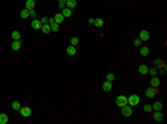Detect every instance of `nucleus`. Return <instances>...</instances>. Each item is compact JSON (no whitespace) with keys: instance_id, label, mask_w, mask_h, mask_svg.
I'll list each match as a JSON object with an SVG mask.
<instances>
[{"instance_id":"obj_1","label":"nucleus","mask_w":167,"mask_h":124,"mask_svg":"<svg viewBox=\"0 0 167 124\" xmlns=\"http://www.w3.org/2000/svg\"><path fill=\"white\" fill-rule=\"evenodd\" d=\"M127 101H128V104L130 106H136V105L139 104L140 98H139V96H138L137 94H133V95H130L129 97H127Z\"/></svg>"},{"instance_id":"obj_2","label":"nucleus","mask_w":167,"mask_h":124,"mask_svg":"<svg viewBox=\"0 0 167 124\" xmlns=\"http://www.w3.org/2000/svg\"><path fill=\"white\" fill-rule=\"evenodd\" d=\"M127 103H128V101H127V97L125 95H119V96L116 97V105L119 106V107L127 105Z\"/></svg>"},{"instance_id":"obj_3","label":"nucleus","mask_w":167,"mask_h":124,"mask_svg":"<svg viewBox=\"0 0 167 124\" xmlns=\"http://www.w3.org/2000/svg\"><path fill=\"white\" fill-rule=\"evenodd\" d=\"M145 94H146V96L148 97V98H154V97L158 94V90H157V87H151L150 86L149 88L146 90Z\"/></svg>"},{"instance_id":"obj_4","label":"nucleus","mask_w":167,"mask_h":124,"mask_svg":"<svg viewBox=\"0 0 167 124\" xmlns=\"http://www.w3.org/2000/svg\"><path fill=\"white\" fill-rule=\"evenodd\" d=\"M121 114L122 116L125 117H130L131 115H133V108H131V106H122L121 107Z\"/></svg>"},{"instance_id":"obj_5","label":"nucleus","mask_w":167,"mask_h":124,"mask_svg":"<svg viewBox=\"0 0 167 124\" xmlns=\"http://www.w3.org/2000/svg\"><path fill=\"white\" fill-rule=\"evenodd\" d=\"M19 113L21 114V116L29 117L31 115V108L29 107V106H24V107H20Z\"/></svg>"},{"instance_id":"obj_6","label":"nucleus","mask_w":167,"mask_h":124,"mask_svg":"<svg viewBox=\"0 0 167 124\" xmlns=\"http://www.w3.org/2000/svg\"><path fill=\"white\" fill-rule=\"evenodd\" d=\"M149 38H150V35H149V32L147 30H142L139 32V39L142 41H147L149 40Z\"/></svg>"},{"instance_id":"obj_7","label":"nucleus","mask_w":167,"mask_h":124,"mask_svg":"<svg viewBox=\"0 0 167 124\" xmlns=\"http://www.w3.org/2000/svg\"><path fill=\"white\" fill-rule=\"evenodd\" d=\"M153 117H154V120H155V121H157V122L164 121V114H163L160 111H155V112H154V114H153Z\"/></svg>"},{"instance_id":"obj_8","label":"nucleus","mask_w":167,"mask_h":124,"mask_svg":"<svg viewBox=\"0 0 167 124\" xmlns=\"http://www.w3.org/2000/svg\"><path fill=\"white\" fill-rule=\"evenodd\" d=\"M154 67L157 70H159L160 68L165 67V62L163 61V59H155V61H154Z\"/></svg>"},{"instance_id":"obj_9","label":"nucleus","mask_w":167,"mask_h":124,"mask_svg":"<svg viewBox=\"0 0 167 124\" xmlns=\"http://www.w3.org/2000/svg\"><path fill=\"white\" fill-rule=\"evenodd\" d=\"M66 53L69 55V56H75V55H76V53H77V49H76V47H75V46L69 45L68 47L66 48Z\"/></svg>"},{"instance_id":"obj_10","label":"nucleus","mask_w":167,"mask_h":124,"mask_svg":"<svg viewBox=\"0 0 167 124\" xmlns=\"http://www.w3.org/2000/svg\"><path fill=\"white\" fill-rule=\"evenodd\" d=\"M111 88H113V82H109V81L104 82V84H102V90H104L105 92H110Z\"/></svg>"},{"instance_id":"obj_11","label":"nucleus","mask_w":167,"mask_h":124,"mask_svg":"<svg viewBox=\"0 0 167 124\" xmlns=\"http://www.w3.org/2000/svg\"><path fill=\"white\" fill-rule=\"evenodd\" d=\"M31 27H32L33 29H36V30L41 29L42 24L40 23V20H37V19H33V20L31 21Z\"/></svg>"},{"instance_id":"obj_12","label":"nucleus","mask_w":167,"mask_h":124,"mask_svg":"<svg viewBox=\"0 0 167 124\" xmlns=\"http://www.w3.org/2000/svg\"><path fill=\"white\" fill-rule=\"evenodd\" d=\"M150 86L151 87H158V86L160 85V79L158 78V77H156V76H154L153 78L150 79Z\"/></svg>"},{"instance_id":"obj_13","label":"nucleus","mask_w":167,"mask_h":124,"mask_svg":"<svg viewBox=\"0 0 167 124\" xmlns=\"http://www.w3.org/2000/svg\"><path fill=\"white\" fill-rule=\"evenodd\" d=\"M35 6H36L35 0H27L26 1V9L27 10H33L35 9Z\"/></svg>"},{"instance_id":"obj_14","label":"nucleus","mask_w":167,"mask_h":124,"mask_svg":"<svg viewBox=\"0 0 167 124\" xmlns=\"http://www.w3.org/2000/svg\"><path fill=\"white\" fill-rule=\"evenodd\" d=\"M139 53H140V55H142L143 57L148 56V55H149V48L147 47V46H143V47H140Z\"/></svg>"},{"instance_id":"obj_15","label":"nucleus","mask_w":167,"mask_h":124,"mask_svg":"<svg viewBox=\"0 0 167 124\" xmlns=\"http://www.w3.org/2000/svg\"><path fill=\"white\" fill-rule=\"evenodd\" d=\"M9 121V116L6 113H0V124H7Z\"/></svg>"},{"instance_id":"obj_16","label":"nucleus","mask_w":167,"mask_h":124,"mask_svg":"<svg viewBox=\"0 0 167 124\" xmlns=\"http://www.w3.org/2000/svg\"><path fill=\"white\" fill-rule=\"evenodd\" d=\"M148 69H149L148 66H147V65H143V64H142V65L139 66V68H138V72H139L142 75H146V74H148Z\"/></svg>"},{"instance_id":"obj_17","label":"nucleus","mask_w":167,"mask_h":124,"mask_svg":"<svg viewBox=\"0 0 167 124\" xmlns=\"http://www.w3.org/2000/svg\"><path fill=\"white\" fill-rule=\"evenodd\" d=\"M153 110L154 111H162V108H163V103L162 102H159V101H156L155 103L153 104Z\"/></svg>"},{"instance_id":"obj_18","label":"nucleus","mask_w":167,"mask_h":124,"mask_svg":"<svg viewBox=\"0 0 167 124\" xmlns=\"http://www.w3.org/2000/svg\"><path fill=\"white\" fill-rule=\"evenodd\" d=\"M20 47H21V44H20L19 40H15L12 44H11V49L15 50V52H17V50L20 49Z\"/></svg>"},{"instance_id":"obj_19","label":"nucleus","mask_w":167,"mask_h":124,"mask_svg":"<svg viewBox=\"0 0 167 124\" xmlns=\"http://www.w3.org/2000/svg\"><path fill=\"white\" fill-rule=\"evenodd\" d=\"M64 18L65 17L62 16V14H56L55 15V17H53V19H55V23H57V24H61L62 21H64Z\"/></svg>"},{"instance_id":"obj_20","label":"nucleus","mask_w":167,"mask_h":124,"mask_svg":"<svg viewBox=\"0 0 167 124\" xmlns=\"http://www.w3.org/2000/svg\"><path fill=\"white\" fill-rule=\"evenodd\" d=\"M66 5L69 9H73L77 6V1L76 0H66Z\"/></svg>"},{"instance_id":"obj_21","label":"nucleus","mask_w":167,"mask_h":124,"mask_svg":"<svg viewBox=\"0 0 167 124\" xmlns=\"http://www.w3.org/2000/svg\"><path fill=\"white\" fill-rule=\"evenodd\" d=\"M71 14H72V11H71V9H69V8H64V9H62V16H64L65 18H69V17L71 16Z\"/></svg>"},{"instance_id":"obj_22","label":"nucleus","mask_w":167,"mask_h":124,"mask_svg":"<svg viewBox=\"0 0 167 124\" xmlns=\"http://www.w3.org/2000/svg\"><path fill=\"white\" fill-rule=\"evenodd\" d=\"M41 30H42V32H44V34H49V32L51 31L50 25H49V24H45V25H42Z\"/></svg>"},{"instance_id":"obj_23","label":"nucleus","mask_w":167,"mask_h":124,"mask_svg":"<svg viewBox=\"0 0 167 124\" xmlns=\"http://www.w3.org/2000/svg\"><path fill=\"white\" fill-rule=\"evenodd\" d=\"M11 37L13 38V40H19L21 35H20V32L18 31V30H13V31L11 32Z\"/></svg>"},{"instance_id":"obj_24","label":"nucleus","mask_w":167,"mask_h":124,"mask_svg":"<svg viewBox=\"0 0 167 124\" xmlns=\"http://www.w3.org/2000/svg\"><path fill=\"white\" fill-rule=\"evenodd\" d=\"M11 107H12L15 111H19L20 107H21V104H20L18 101H13L12 104H11Z\"/></svg>"},{"instance_id":"obj_25","label":"nucleus","mask_w":167,"mask_h":124,"mask_svg":"<svg viewBox=\"0 0 167 124\" xmlns=\"http://www.w3.org/2000/svg\"><path fill=\"white\" fill-rule=\"evenodd\" d=\"M20 17H21V18H24V19L29 18V10L22 9L21 11H20Z\"/></svg>"},{"instance_id":"obj_26","label":"nucleus","mask_w":167,"mask_h":124,"mask_svg":"<svg viewBox=\"0 0 167 124\" xmlns=\"http://www.w3.org/2000/svg\"><path fill=\"white\" fill-rule=\"evenodd\" d=\"M94 25H95L96 27H102V26H104V20H102L101 18H97V19H95Z\"/></svg>"},{"instance_id":"obj_27","label":"nucleus","mask_w":167,"mask_h":124,"mask_svg":"<svg viewBox=\"0 0 167 124\" xmlns=\"http://www.w3.org/2000/svg\"><path fill=\"white\" fill-rule=\"evenodd\" d=\"M78 44H79V38H78V37H76V36L71 37L70 45H72V46H75V47H76V45H78Z\"/></svg>"},{"instance_id":"obj_28","label":"nucleus","mask_w":167,"mask_h":124,"mask_svg":"<svg viewBox=\"0 0 167 124\" xmlns=\"http://www.w3.org/2000/svg\"><path fill=\"white\" fill-rule=\"evenodd\" d=\"M50 28H51V30H52L53 32L58 31V30H59V24H57V23L51 24V25H50Z\"/></svg>"},{"instance_id":"obj_29","label":"nucleus","mask_w":167,"mask_h":124,"mask_svg":"<svg viewBox=\"0 0 167 124\" xmlns=\"http://www.w3.org/2000/svg\"><path fill=\"white\" fill-rule=\"evenodd\" d=\"M143 110H144L146 113H150L151 111H153V107H151L150 104H145L144 107H143Z\"/></svg>"},{"instance_id":"obj_30","label":"nucleus","mask_w":167,"mask_h":124,"mask_svg":"<svg viewBox=\"0 0 167 124\" xmlns=\"http://www.w3.org/2000/svg\"><path fill=\"white\" fill-rule=\"evenodd\" d=\"M106 81H109V82H114V81H115V75H114V73H108V74H107Z\"/></svg>"},{"instance_id":"obj_31","label":"nucleus","mask_w":167,"mask_h":124,"mask_svg":"<svg viewBox=\"0 0 167 124\" xmlns=\"http://www.w3.org/2000/svg\"><path fill=\"white\" fill-rule=\"evenodd\" d=\"M157 69H156L155 67H153V68H149L148 69V74H150V75H153V76H156L157 75Z\"/></svg>"},{"instance_id":"obj_32","label":"nucleus","mask_w":167,"mask_h":124,"mask_svg":"<svg viewBox=\"0 0 167 124\" xmlns=\"http://www.w3.org/2000/svg\"><path fill=\"white\" fill-rule=\"evenodd\" d=\"M134 45H135L136 47H140V46H142V40H140L139 38H135L134 39Z\"/></svg>"},{"instance_id":"obj_33","label":"nucleus","mask_w":167,"mask_h":124,"mask_svg":"<svg viewBox=\"0 0 167 124\" xmlns=\"http://www.w3.org/2000/svg\"><path fill=\"white\" fill-rule=\"evenodd\" d=\"M29 17H31V18H36V17H37V12H36L35 10H29Z\"/></svg>"},{"instance_id":"obj_34","label":"nucleus","mask_w":167,"mask_h":124,"mask_svg":"<svg viewBox=\"0 0 167 124\" xmlns=\"http://www.w3.org/2000/svg\"><path fill=\"white\" fill-rule=\"evenodd\" d=\"M40 23L42 24V25H45V24H48V17H42L41 19H40Z\"/></svg>"},{"instance_id":"obj_35","label":"nucleus","mask_w":167,"mask_h":124,"mask_svg":"<svg viewBox=\"0 0 167 124\" xmlns=\"http://www.w3.org/2000/svg\"><path fill=\"white\" fill-rule=\"evenodd\" d=\"M160 75H165V74H166V66H165V67H163V68H160Z\"/></svg>"},{"instance_id":"obj_36","label":"nucleus","mask_w":167,"mask_h":124,"mask_svg":"<svg viewBox=\"0 0 167 124\" xmlns=\"http://www.w3.org/2000/svg\"><path fill=\"white\" fill-rule=\"evenodd\" d=\"M55 23V19H53V17L52 18H48V24L49 25H51V24H53Z\"/></svg>"},{"instance_id":"obj_37","label":"nucleus","mask_w":167,"mask_h":124,"mask_svg":"<svg viewBox=\"0 0 167 124\" xmlns=\"http://www.w3.org/2000/svg\"><path fill=\"white\" fill-rule=\"evenodd\" d=\"M88 23L89 24H93V25H94V23H95V19H94V18H89L88 19Z\"/></svg>"},{"instance_id":"obj_38","label":"nucleus","mask_w":167,"mask_h":124,"mask_svg":"<svg viewBox=\"0 0 167 124\" xmlns=\"http://www.w3.org/2000/svg\"><path fill=\"white\" fill-rule=\"evenodd\" d=\"M65 5H66V3H61V2H59V8H60V9H64V8H65Z\"/></svg>"},{"instance_id":"obj_39","label":"nucleus","mask_w":167,"mask_h":124,"mask_svg":"<svg viewBox=\"0 0 167 124\" xmlns=\"http://www.w3.org/2000/svg\"><path fill=\"white\" fill-rule=\"evenodd\" d=\"M59 2H61V3H66V0H58Z\"/></svg>"}]
</instances>
